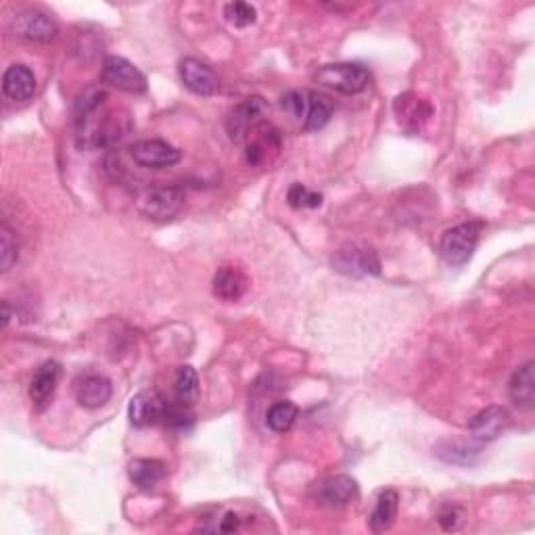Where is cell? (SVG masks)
Instances as JSON below:
<instances>
[{"label":"cell","instance_id":"1","mask_svg":"<svg viewBox=\"0 0 535 535\" xmlns=\"http://www.w3.org/2000/svg\"><path fill=\"white\" fill-rule=\"evenodd\" d=\"M107 93L90 88L76 103V138L82 149H99L120 143L130 132L128 118H115V111L105 107Z\"/></svg>","mask_w":535,"mask_h":535},{"label":"cell","instance_id":"2","mask_svg":"<svg viewBox=\"0 0 535 535\" xmlns=\"http://www.w3.org/2000/svg\"><path fill=\"white\" fill-rule=\"evenodd\" d=\"M186 195L180 186L157 184L140 192L137 208L151 222H170L184 208Z\"/></svg>","mask_w":535,"mask_h":535},{"label":"cell","instance_id":"3","mask_svg":"<svg viewBox=\"0 0 535 535\" xmlns=\"http://www.w3.org/2000/svg\"><path fill=\"white\" fill-rule=\"evenodd\" d=\"M370 74L362 63H331L322 66L316 74V82L337 90L341 94H358L369 86Z\"/></svg>","mask_w":535,"mask_h":535},{"label":"cell","instance_id":"4","mask_svg":"<svg viewBox=\"0 0 535 535\" xmlns=\"http://www.w3.org/2000/svg\"><path fill=\"white\" fill-rule=\"evenodd\" d=\"M481 236V224L479 222H462L459 227L450 228L446 235L441 236V257L450 266L460 268L473 257L477 243Z\"/></svg>","mask_w":535,"mask_h":535},{"label":"cell","instance_id":"5","mask_svg":"<svg viewBox=\"0 0 535 535\" xmlns=\"http://www.w3.org/2000/svg\"><path fill=\"white\" fill-rule=\"evenodd\" d=\"M268 111L266 101L262 96H249L243 103L232 109L230 118L227 121L228 134L235 143H245L251 138L257 128L263 126V115Z\"/></svg>","mask_w":535,"mask_h":535},{"label":"cell","instance_id":"6","mask_svg":"<svg viewBox=\"0 0 535 535\" xmlns=\"http://www.w3.org/2000/svg\"><path fill=\"white\" fill-rule=\"evenodd\" d=\"M103 84L121 90V93L143 94L147 93V77L140 69L124 57H107L101 69Z\"/></svg>","mask_w":535,"mask_h":535},{"label":"cell","instance_id":"7","mask_svg":"<svg viewBox=\"0 0 535 535\" xmlns=\"http://www.w3.org/2000/svg\"><path fill=\"white\" fill-rule=\"evenodd\" d=\"M331 266L334 272L362 279V276L381 274V260L369 247H343L333 255Z\"/></svg>","mask_w":535,"mask_h":535},{"label":"cell","instance_id":"8","mask_svg":"<svg viewBox=\"0 0 535 535\" xmlns=\"http://www.w3.org/2000/svg\"><path fill=\"white\" fill-rule=\"evenodd\" d=\"M130 155L140 167H149V170H164V167L176 165L183 159V153L176 147L159 138L138 140L130 147Z\"/></svg>","mask_w":535,"mask_h":535},{"label":"cell","instance_id":"9","mask_svg":"<svg viewBox=\"0 0 535 535\" xmlns=\"http://www.w3.org/2000/svg\"><path fill=\"white\" fill-rule=\"evenodd\" d=\"M13 31L30 42H53L59 34V28L47 13L28 9L13 19Z\"/></svg>","mask_w":535,"mask_h":535},{"label":"cell","instance_id":"10","mask_svg":"<svg viewBox=\"0 0 535 535\" xmlns=\"http://www.w3.org/2000/svg\"><path fill=\"white\" fill-rule=\"evenodd\" d=\"M508 424H511V415H508L506 408H502V406H487V408H483L473 416V421L468 423V431L477 441L489 443L498 440L508 429Z\"/></svg>","mask_w":535,"mask_h":535},{"label":"cell","instance_id":"11","mask_svg":"<svg viewBox=\"0 0 535 535\" xmlns=\"http://www.w3.org/2000/svg\"><path fill=\"white\" fill-rule=\"evenodd\" d=\"M180 72V80L191 93H195L199 96H211L218 93V76L214 74L208 63L192 59V57H186V59L180 61L178 66Z\"/></svg>","mask_w":535,"mask_h":535},{"label":"cell","instance_id":"12","mask_svg":"<svg viewBox=\"0 0 535 535\" xmlns=\"http://www.w3.org/2000/svg\"><path fill=\"white\" fill-rule=\"evenodd\" d=\"M3 93L6 99L25 103L36 94V77L28 66L13 63L3 74Z\"/></svg>","mask_w":535,"mask_h":535},{"label":"cell","instance_id":"13","mask_svg":"<svg viewBox=\"0 0 535 535\" xmlns=\"http://www.w3.org/2000/svg\"><path fill=\"white\" fill-rule=\"evenodd\" d=\"M61 372V364L55 362V360H49V362L38 366L30 383V397L38 410H42L50 402L57 385H59Z\"/></svg>","mask_w":535,"mask_h":535},{"label":"cell","instance_id":"14","mask_svg":"<svg viewBox=\"0 0 535 535\" xmlns=\"http://www.w3.org/2000/svg\"><path fill=\"white\" fill-rule=\"evenodd\" d=\"M165 412V402L161 399L157 393L143 391L138 396L130 399V406H128V418L134 427H149L159 421H164Z\"/></svg>","mask_w":535,"mask_h":535},{"label":"cell","instance_id":"15","mask_svg":"<svg viewBox=\"0 0 535 535\" xmlns=\"http://www.w3.org/2000/svg\"><path fill=\"white\" fill-rule=\"evenodd\" d=\"M113 396V385L103 375H86L76 385V399L82 408H103Z\"/></svg>","mask_w":535,"mask_h":535},{"label":"cell","instance_id":"16","mask_svg":"<svg viewBox=\"0 0 535 535\" xmlns=\"http://www.w3.org/2000/svg\"><path fill=\"white\" fill-rule=\"evenodd\" d=\"M393 109H396L399 124H402L408 132L421 130L424 121H429L431 115H433V107H431L427 101L418 99V96L412 93L397 96Z\"/></svg>","mask_w":535,"mask_h":535},{"label":"cell","instance_id":"17","mask_svg":"<svg viewBox=\"0 0 535 535\" xmlns=\"http://www.w3.org/2000/svg\"><path fill=\"white\" fill-rule=\"evenodd\" d=\"M247 287L249 279L235 266H224L214 276V295L218 299L227 301V304L241 299Z\"/></svg>","mask_w":535,"mask_h":535},{"label":"cell","instance_id":"18","mask_svg":"<svg viewBox=\"0 0 535 535\" xmlns=\"http://www.w3.org/2000/svg\"><path fill=\"white\" fill-rule=\"evenodd\" d=\"M508 393L511 399L519 408L531 410L535 402V370L533 362H525L513 372L511 383H508Z\"/></svg>","mask_w":535,"mask_h":535},{"label":"cell","instance_id":"19","mask_svg":"<svg viewBox=\"0 0 535 535\" xmlns=\"http://www.w3.org/2000/svg\"><path fill=\"white\" fill-rule=\"evenodd\" d=\"M128 475H130L132 483L138 489H143V492H153V489L165 479L167 468L161 460L134 459L130 462V467H128Z\"/></svg>","mask_w":535,"mask_h":535},{"label":"cell","instance_id":"20","mask_svg":"<svg viewBox=\"0 0 535 535\" xmlns=\"http://www.w3.org/2000/svg\"><path fill=\"white\" fill-rule=\"evenodd\" d=\"M318 495L325 504H331V506L347 504V502H352L358 495V483L356 479H352L350 475L331 477V479L320 483Z\"/></svg>","mask_w":535,"mask_h":535},{"label":"cell","instance_id":"21","mask_svg":"<svg viewBox=\"0 0 535 535\" xmlns=\"http://www.w3.org/2000/svg\"><path fill=\"white\" fill-rule=\"evenodd\" d=\"M397 506H399L397 492H393V489H383L377 498L375 511H372L369 517L370 531L383 533L387 530H391L397 517Z\"/></svg>","mask_w":535,"mask_h":535},{"label":"cell","instance_id":"22","mask_svg":"<svg viewBox=\"0 0 535 535\" xmlns=\"http://www.w3.org/2000/svg\"><path fill=\"white\" fill-rule=\"evenodd\" d=\"M333 101L328 99L326 94L312 93L308 90V111L304 120V130L308 132H318L325 128L333 118Z\"/></svg>","mask_w":535,"mask_h":535},{"label":"cell","instance_id":"23","mask_svg":"<svg viewBox=\"0 0 535 535\" xmlns=\"http://www.w3.org/2000/svg\"><path fill=\"white\" fill-rule=\"evenodd\" d=\"M174 396L176 402L183 406H191L199 399V377L195 369L191 366H180L176 372V381H174Z\"/></svg>","mask_w":535,"mask_h":535},{"label":"cell","instance_id":"24","mask_svg":"<svg viewBox=\"0 0 535 535\" xmlns=\"http://www.w3.org/2000/svg\"><path fill=\"white\" fill-rule=\"evenodd\" d=\"M298 406L291 402H276L270 406L268 415H266V424L270 431L274 433H287L289 429L293 427L295 421H298Z\"/></svg>","mask_w":535,"mask_h":535},{"label":"cell","instance_id":"25","mask_svg":"<svg viewBox=\"0 0 535 535\" xmlns=\"http://www.w3.org/2000/svg\"><path fill=\"white\" fill-rule=\"evenodd\" d=\"M435 454L443 462L460 464V467H473L479 460V448L464 446V443H441V446H437Z\"/></svg>","mask_w":535,"mask_h":535},{"label":"cell","instance_id":"26","mask_svg":"<svg viewBox=\"0 0 535 535\" xmlns=\"http://www.w3.org/2000/svg\"><path fill=\"white\" fill-rule=\"evenodd\" d=\"M17 238L13 235V230L3 224V228H0V266H3V272H9L13 263L17 262Z\"/></svg>","mask_w":535,"mask_h":535},{"label":"cell","instance_id":"27","mask_svg":"<svg viewBox=\"0 0 535 535\" xmlns=\"http://www.w3.org/2000/svg\"><path fill=\"white\" fill-rule=\"evenodd\" d=\"M224 17L228 19V23L235 28H247V25L255 23L257 11L247 3H228L224 6Z\"/></svg>","mask_w":535,"mask_h":535},{"label":"cell","instance_id":"28","mask_svg":"<svg viewBox=\"0 0 535 535\" xmlns=\"http://www.w3.org/2000/svg\"><path fill=\"white\" fill-rule=\"evenodd\" d=\"M287 201L293 210H301V208H320L322 205V195L320 192L308 191L304 184H293L287 192Z\"/></svg>","mask_w":535,"mask_h":535},{"label":"cell","instance_id":"29","mask_svg":"<svg viewBox=\"0 0 535 535\" xmlns=\"http://www.w3.org/2000/svg\"><path fill=\"white\" fill-rule=\"evenodd\" d=\"M281 107L291 115L293 120L304 121L308 111V90H291L281 99Z\"/></svg>","mask_w":535,"mask_h":535},{"label":"cell","instance_id":"30","mask_svg":"<svg viewBox=\"0 0 535 535\" xmlns=\"http://www.w3.org/2000/svg\"><path fill=\"white\" fill-rule=\"evenodd\" d=\"M164 423L167 427H176V429H184L192 424V412L189 406L183 404H165V412H164Z\"/></svg>","mask_w":535,"mask_h":535},{"label":"cell","instance_id":"31","mask_svg":"<svg viewBox=\"0 0 535 535\" xmlns=\"http://www.w3.org/2000/svg\"><path fill=\"white\" fill-rule=\"evenodd\" d=\"M437 521H440V525L446 531H459L464 525V521H467V513L459 506H446L437 514Z\"/></svg>","mask_w":535,"mask_h":535},{"label":"cell","instance_id":"32","mask_svg":"<svg viewBox=\"0 0 535 535\" xmlns=\"http://www.w3.org/2000/svg\"><path fill=\"white\" fill-rule=\"evenodd\" d=\"M238 523H241V521H238V517H236L235 513H227L220 519V525H218L216 530L222 531V533H230V531H236L238 530Z\"/></svg>","mask_w":535,"mask_h":535},{"label":"cell","instance_id":"33","mask_svg":"<svg viewBox=\"0 0 535 535\" xmlns=\"http://www.w3.org/2000/svg\"><path fill=\"white\" fill-rule=\"evenodd\" d=\"M9 320H11V308H9V301H3V326H4V328L9 326Z\"/></svg>","mask_w":535,"mask_h":535}]
</instances>
